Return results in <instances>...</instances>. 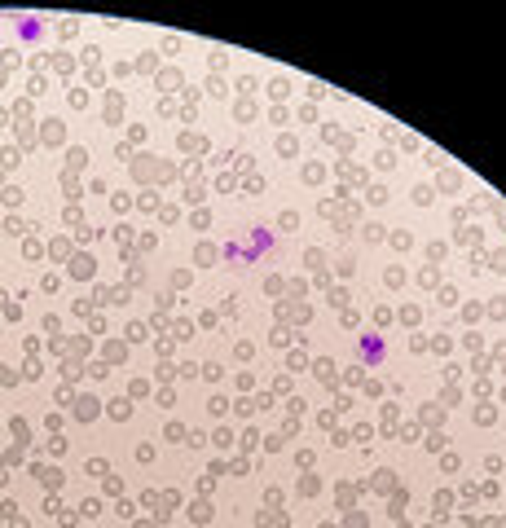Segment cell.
<instances>
[{
    "label": "cell",
    "mask_w": 506,
    "mask_h": 528,
    "mask_svg": "<svg viewBox=\"0 0 506 528\" xmlns=\"http://www.w3.org/2000/svg\"><path fill=\"white\" fill-rule=\"evenodd\" d=\"M269 247H273V234H269V229H256V238H251V247H247V264L260 260Z\"/></svg>",
    "instance_id": "1"
},
{
    "label": "cell",
    "mask_w": 506,
    "mask_h": 528,
    "mask_svg": "<svg viewBox=\"0 0 506 528\" xmlns=\"http://www.w3.org/2000/svg\"><path fill=\"white\" fill-rule=\"evenodd\" d=\"M40 31H44V27H40V22H31V18L18 22V36H22V40H40Z\"/></svg>",
    "instance_id": "3"
},
{
    "label": "cell",
    "mask_w": 506,
    "mask_h": 528,
    "mask_svg": "<svg viewBox=\"0 0 506 528\" xmlns=\"http://www.w3.org/2000/svg\"><path fill=\"white\" fill-rule=\"evenodd\" d=\"M361 357H366L370 366H374V361H383V339H379V335H366V339H361Z\"/></svg>",
    "instance_id": "2"
}]
</instances>
